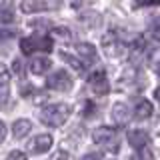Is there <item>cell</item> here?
Listing matches in <instances>:
<instances>
[{
	"label": "cell",
	"mask_w": 160,
	"mask_h": 160,
	"mask_svg": "<svg viewBox=\"0 0 160 160\" xmlns=\"http://www.w3.org/2000/svg\"><path fill=\"white\" fill-rule=\"evenodd\" d=\"M70 116V106L68 104H50L40 112V120L46 126H62Z\"/></svg>",
	"instance_id": "6da1fadb"
},
{
	"label": "cell",
	"mask_w": 160,
	"mask_h": 160,
	"mask_svg": "<svg viewBox=\"0 0 160 160\" xmlns=\"http://www.w3.org/2000/svg\"><path fill=\"white\" fill-rule=\"evenodd\" d=\"M94 142L96 144H102L106 150H110V152H118L120 144H118V132L116 128H110V126H100L94 130L92 134Z\"/></svg>",
	"instance_id": "7a4b0ae2"
},
{
	"label": "cell",
	"mask_w": 160,
	"mask_h": 160,
	"mask_svg": "<svg viewBox=\"0 0 160 160\" xmlns=\"http://www.w3.org/2000/svg\"><path fill=\"white\" fill-rule=\"evenodd\" d=\"M20 48H22L24 54H34L36 50H44V52H50L52 50V38L50 36H28L20 40Z\"/></svg>",
	"instance_id": "3957f363"
},
{
	"label": "cell",
	"mask_w": 160,
	"mask_h": 160,
	"mask_svg": "<svg viewBox=\"0 0 160 160\" xmlns=\"http://www.w3.org/2000/svg\"><path fill=\"white\" fill-rule=\"evenodd\" d=\"M48 88L52 90H58V92H66V90L72 88V78H70V74L66 70H56V72H52L46 80Z\"/></svg>",
	"instance_id": "277c9868"
},
{
	"label": "cell",
	"mask_w": 160,
	"mask_h": 160,
	"mask_svg": "<svg viewBox=\"0 0 160 160\" xmlns=\"http://www.w3.org/2000/svg\"><path fill=\"white\" fill-rule=\"evenodd\" d=\"M102 48L110 58H118L120 54L124 52V42L114 32L112 34H104L102 36Z\"/></svg>",
	"instance_id": "5b68a950"
},
{
	"label": "cell",
	"mask_w": 160,
	"mask_h": 160,
	"mask_svg": "<svg viewBox=\"0 0 160 160\" xmlns=\"http://www.w3.org/2000/svg\"><path fill=\"white\" fill-rule=\"evenodd\" d=\"M58 2H50V0H24L20 4V10L26 14H36V12H46L50 8H58Z\"/></svg>",
	"instance_id": "8992f818"
},
{
	"label": "cell",
	"mask_w": 160,
	"mask_h": 160,
	"mask_svg": "<svg viewBox=\"0 0 160 160\" xmlns=\"http://www.w3.org/2000/svg\"><path fill=\"white\" fill-rule=\"evenodd\" d=\"M88 84H90V90H92L96 96H106L108 90H110V82H108L106 74H104L102 70L94 72L92 76H90V80H88Z\"/></svg>",
	"instance_id": "52a82bcc"
},
{
	"label": "cell",
	"mask_w": 160,
	"mask_h": 160,
	"mask_svg": "<svg viewBox=\"0 0 160 160\" xmlns=\"http://www.w3.org/2000/svg\"><path fill=\"white\" fill-rule=\"evenodd\" d=\"M128 142L134 150H142V148H148L150 144V134L146 130H140V128H134L128 132Z\"/></svg>",
	"instance_id": "ba28073f"
},
{
	"label": "cell",
	"mask_w": 160,
	"mask_h": 160,
	"mask_svg": "<svg viewBox=\"0 0 160 160\" xmlns=\"http://www.w3.org/2000/svg\"><path fill=\"white\" fill-rule=\"evenodd\" d=\"M52 142H54V138L50 136V134H38V136H34V140L30 142V152L32 154H44L52 148Z\"/></svg>",
	"instance_id": "9c48e42d"
},
{
	"label": "cell",
	"mask_w": 160,
	"mask_h": 160,
	"mask_svg": "<svg viewBox=\"0 0 160 160\" xmlns=\"http://www.w3.org/2000/svg\"><path fill=\"white\" fill-rule=\"evenodd\" d=\"M112 120H114V124H120V126H124V124L130 120V110L126 104H122V102H118V104H114L112 106Z\"/></svg>",
	"instance_id": "30bf717a"
},
{
	"label": "cell",
	"mask_w": 160,
	"mask_h": 160,
	"mask_svg": "<svg viewBox=\"0 0 160 160\" xmlns=\"http://www.w3.org/2000/svg\"><path fill=\"white\" fill-rule=\"evenodd\" d=\"M50 64H52V62H50V58H46V56H34L32 62H30V72L36 74V76L46 74L50 70Z\"/></svg>",
	"instance_id": "8fae6325"
},
{
	"label": "cell",
	"mask_w": 160,
	"mask_h": 160,
	"mask_svg": "<svg viewBox=\"0 0 160 160\" xmlns=\"http://www.w3.org/2000/svg\"><path fill=\"white\" fill-rule=\"evenodd\" d=\"M8 92H10V72L4 64H0V102L8 98Z\"/></svg>",
	"instance_id": "7c38bea8"
},
{
	"label": "cell",
	"mask_w": 160,
	"mask_h": 160,
	"mask_svg": "<svg viewBox=\"0 0 160 160\" xmlns=\"http://www.w3.org/2000/svg\"><path fill=\"white\" fill-rule=\"evenodd\" d=\"M30 130H32V122L26 120V118H20V120H16V122L12 124V134H14V138H18V140L28 136Z\"/></svg>",
	"instance_id": "4fadbf2b"
},
{
	"label": "cell",
	"mask_w": 160,
	"mask_h": 160,
	"mask_svg": "<svg viewBox=\"0 0 160 160\" xmlns=\"http://www.w3.org/2000/svg\"><path fill=\"white\" fill-rule=\"evenodd\" d=\"M152 110H154L152 102H148V100H140L138 106L134 108V118H138V120H146V118L152 116Z\"/></svg>",
	"instance_id": "5bb4252c"
},
{
	"label": "cell",
	"mask_w": 160,
	"mask_h": 160,
	"mask_svg": "<svg viewBox=\"0 0 160 160\" xmlns=\"http://www.w3.org/2000/svg\"><path fill=\"white\" fill-rule=\"evenodd\" d=\"M76 52H78V56H80L82 62H84V60H94V58H96V48H94V44H90V42L78 44Z\"/></svg>",
	"instance_id": "9a60e30c"
},
{
	"label": "cell",
	"mask_w": 160,
	"mask_h": 160,
	"mask_svg": "<svg viewBox=\"0 0 160 160\" xmlns=\"http://www.w3.org/2000/svg\"><path fill=\"white\" fill-rule=\"evenodd\" d=\"M16 20V14H14V10L10 4H0V24H10Z\"/></svg>",
	"instance_id": "2e32d148"
},
{
	"label": "cell",
	"mask_w": 160,
	"mask_h": 160,
	"mask_svg": "<svg viewBox=\"0 0 160 160\" xmlns=\"http://www.w3.org/2000/svg\"><path fill=\"white\" fill-rule=\"evenodd\" d=\"M62 58L66 60V62H68V64H70V66H72L74 70H76V72H84V70H86V64H84L80 58H74L72 54H68V52H62Z\"/></svg>",
	"instance_id": "e0dca14e"
},
{
	"label": "cell",
	"mask_w": 160,
	"mask_h": 160,
	"mask_svg": "<svg viewBox=\"0 0 160 160\" xmlns=\"http://www.w3.org/2000/svg\"><path fill=\"white\" fill-rule=\"evenodd\" d=\"M148 32H150V36H152L154 40H158V42H160V16L152 20V24H150Z\"/></svg>",
	"instance_id": "ac0fdd59"
},
{
	"label": "cell",
	"mask_w": 160,
	"mask_h": 160,
	"mask_svg": "<svg viewBox=\"0 0 160 160\" xmlns=\"http://www.w3.org/2000/svg\"><path fill=\"white\" fill-rule=\"evenodd\" d=\"M148 60H150V66L160 72V48L152 50V52H150V56H148Z\"/></svg>",
	"instance_id": "d6986e66"
},
{
	"label": "cell",
	"mask_w": 160,
	"mask_h": 160,
	"mask_svg": "<svg viewBox=\"0 0 160 160\" xmlns=\"http://www.w3.org/2000/svg\"><path fill=\"white\" fill-rule=\"evenodd\" d=\"M52 36L54 38H60V40H70V38H72V34H70L68 28H54L52 30Z\"/></svg>",
	"instance_id": "ffe728a7"
},
{
	"label": "cell",
	"mask_w": 160,
	"mask_h": 160,
	"mask_svg": "<svg viewBox=\"0 0 160 160\" xmlns=\"http://www.w3.org/2000/svg\"><path fill=\"white\" fill-rule=\"evenodd\" d=\"M160 0H134L132 8H144V6H158Z\"/></svg>",
	"instance_id": "44dd1931"
},
{
	"label": "cell",
	"mask_w": 160,
	"mask_h": 160,
	"mask_svg": "<svg viewBox=\"0 0 160 160\" xmlns=\"http://www.w3.org/2000/svg\"><path fill=\"white\" fill-rule=\"evenodd\" d=\"M132 160H154V156H152V152H150L148 148H142V150H136V156Z\"/></svg>",
	"instance_id": "7402d4cb"
},
{
	"label": "cell",
	"mask_w": 160,
	"mask_h": 160,
	"mask_svg": "<svg viewBox=\"0 0 160 160\" xmlns=\"http://www.w3.org/2000/svg\"><path fill=\"white\" fill-rule=\"evenodd\" d=\"M6 160H26V154L20 152V150H12V152L6 156Z\"/></svg>",
	"instance_id": "603a6c76"
},
{
	"label": "cell",
	"mask_w": 160,
	"mask_h": 160,
	"mask_svg": "<svg viewBox=\"0 0 160 160\" xmlns=\"http://www.w3.org/2000/svg\"><path fill=\"white\" fill-rule=\"evenodd\" d=\"M12 72L16 74V76H22V74H24V66H22L20 60H14V62H12Z\"/></svg>",
	"instance_id": "cb8c5ba5"
},
{
	"label": "cell",
	"mask_w": 160,
	"mask_h": 160,
	"mask_svg": "<svg viewBox=\"0 0 160 160\" xmlns=\"http://www.w3.org/2000/svg\"><path fill=\"white\" fill-rule=\"evenodd\" d=\"M82 160H102V154L100 152H88L82 156Z\"/></svg>",
	"instance_id": "d4e9b609"
},
{
	"label": "cell",
	"mask_w": 160,
	"mask_h": 160,
	"mask_svg": "<svg viewBox=\"0 0 160 160\" xmlns=\"http://www.w3.org/2000/svg\"><path fill=\"white\" fill-rule=\"evenodd\" d=\"M92 110H94V104H92V102H86V108H84V116L90 118V116H92Z\"/></svg>",
	"instance_id": "484cf974"
},
{
	"label": "cell",
	"mask_w": 160,
	"mask_h": 160,
	"mask_svg": "<svg viewBox=\"0 0 160 160\" xmlns=\"http://www.w3.org/2000/svg\"><path fill=\"white\" fill-rule=\"evenodd\" d=\"M4 138H6V126H4V122L0 120V144H2Z\"/></svg>",
	"instance_id": "4316f807"
},
{
	"label": "cell",
	"mask_w": 160,
	"mask_h": 160,
	"mask_svg": "<svg viewBox=\"0 0 160 160\" xmlns=\"http://www.w3.org/2000/svg\"><path fill=\"white\" fill-rule=\"evenodd\" d=\"M154 96H156V98H158V100H160V86H158V88H156V90H154Z\"/></svg>",
	"instance_id": "83f0119b"
}]
</instances>
